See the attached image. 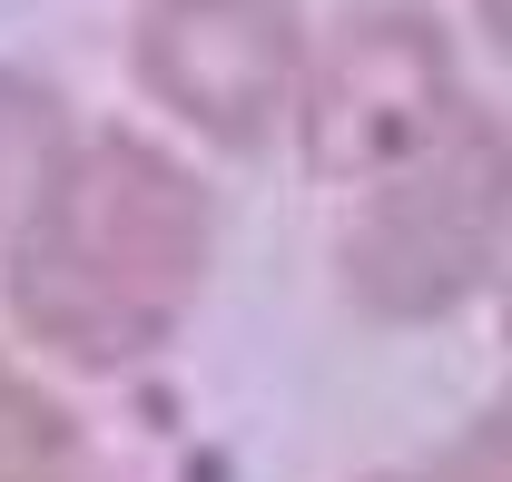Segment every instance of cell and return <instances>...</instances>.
Wrapping results in <instances>:
<instances>
[{
	"label": "cell",
	"mask_w": 512,
	"mask_h": 482,
	"mask_svg": "<svg viewBox=\"0 0 512 482\" xmlns=\"http://www.w3.org/2000/svg\"><path fill=\"white\" fill-rule=\"evenodd\" d=\"M217 256V197L138 128L69 138L50 187L10 227V315L40 355L119 374L188 325Z\"/></svg>",
	"instance_id": "cell-1"
},
{
	"label": "cell",
	"mask_w": 512,
	"mask_h": 482,
	"mask_svg": "<svg viewBox=\"0 0 512 482\" xmlns=\"http://www.w3.org/2000/svg\"><path fill=\"white\" fill-rule=\"evenodd\" d=\"M503 119L463 109V119L404 158L394 178L365 187L355 227H345V296L375 325H434L463 315L503 276Z\"/></svg>",
	"instance_id": "cell-2"
},
{
	"label": "cell",
	"mask_w": 512,
	"mask_h": 482,
	"mask_svg": "<svg viewBox=\"0 0 512 482\" xmlns=\"http://www.w3.org/2000/svg\"><path fill=\"white\" fill-rule=\"evenodd\" d=\"M463 79H453V40L434 10L414 0H375L345 10L325 40H306V79H296V138L306 168L335 187H375L404 158H424L453 119H463Z\"/></svg>",
	"instance_id": "cell-3"
},
{
	"label": "cell",
	"mask_w": 512,
	"mask_h": 482,
	"mask_svg": "<svg viewBox=\"0 0 512 482\" xmlns=\"http://www.w3.org/2000/svg\"><path fill=\"white\" fill-rule=\"evenodd\" d=\"M138 89L217 148H266L296 119L306 79V20L296 0H148L128 30Z\"/></svg>",
	"instance_id": "cell-4"
},
{
	"label": "cell",
	"mask_w": 512,
	"mask_h": 482,
	"mask_svg": "<svg viewBox=\"0 0 512 482\" xmlns=\"http://www.w3.org/2000/svg\"><path fill=\"white\" fill-rule=\"evenodd\" d=\"M60 158H69V99L30 69H0V246L30 217V197L50 187Z\"/></svg>",
	"instance_id": "cell-5"
},
{
	"label": "cell",
	"mask_w": 512,
	"mask_h": 482,
	"mask_svg": "<svg viewBox=\"0 0 512 482\" xmlns=\"http://www.w3.org/2000/svg\"><path fill=\"white\" fill-rule=\"evenodd\" d=\"M79 453V423L50 384H30L20 364H0V482H60Z\"/></svg>",
	"instance_id": "cell-6"
},
{
	"label": "cell",
	"mask_w": 512,
	"mask_h": 482,
	"mask_svg": "<svg viewBox=\"0 0 512 482\" xmlns=\"http://www.w3.org/2000/svg\"><path fill=\"white\" fill-rule=\"evenodd\" d=\"M503 463H512V443H503V404H493L483 423H463L434 463H404V473H375V482H512Z\"/></svg>",
	"instance_id": "cell-7"
},
{
	"label": "cell",
	"mask_w": 512,
	"mask_h": 482,
	"mask_svg": "<svg viewBox=\"0 0 512 482\" xmlns=\"http://www.w3.org/2000/svg\"><path fill=\"white\" fill-rule=\"evenodd\" d=\"M503 30H512V10H503V0H483V40H493V50H503Z\"/></svg>",
	"instance_id": "cell-8"
}]
</instances>
